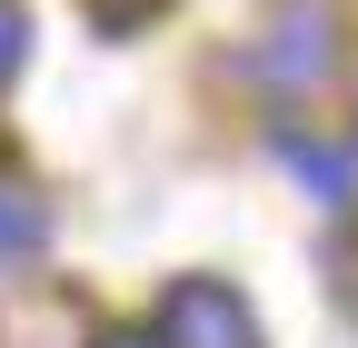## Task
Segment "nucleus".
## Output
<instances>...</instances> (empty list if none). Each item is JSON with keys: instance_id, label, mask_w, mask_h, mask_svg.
Wrapping results in <instances>:
<instances>
[{"instance_id": "nucleus-6", "label": "nucleus", "mask_w": 358, "mask_h": 348, "mask_svg": "<svg viewBox=\"0 0 358 348\" xmlns=\"http://www.w3.org/2000/svg\"><path fill=\"white\" fill-rule=\"evenodd\" d=\"M80 10H90V20H100V30L120 40V30H140V20L159 10V0H80Z\"/></svg>"}, {"instance_id": "nucleus-2", "label": "nucleus", "mask_w": 358, "mask_h": 348, "mask_svg": "<svg viewBox=\"0 0 358 348\" xmlns=\"http://www.w3.org/2000/svg\"><path fill=\"white\" fill-rule=\"evenodd\" d=\"M249 70H259V80H279V90H308V80H329V70H338V30H329V10H319V0L279 10V20H268V40L249 50Z\"/></svg>"}, {"instance_id": "nucleus-7", "label": "nucleus", "mask_w": 358, "mask_h": 348, "mask_svg": "<svg viewBox=\"0 0 358 348\" xmlns=\"http://www.w3.org/2000/svg\"><path fill=\"white\" fill-rule=\"evenodd\" d=\"M90 348H159V328H100Z\"/></svg>"}, {"instance_id": "nucleus-4", "label": "nucleus", "mask_w": 358, "mask_h": 348, "mask_svg": "<svg viewBox=\"0 0 358 348\" xmlns=\"http://www.w3.org/2000/svg\"><path fill=\"white\" fill-rule=\"evenodd\" d=\"M40 239H50V209H40L30 189H10V180H0V259H30Z\"/></svg>"}, {"instance_id": "nucleus-5", "label": "nucleus", "mask_w": 358, "mask_h": 348, "mask_svg": "<svg viewBox=\"0 0 358 348\" xmlns=\"http://www.w3.org/2000/svg\"><path fill=\"white\" fill-rule=\"evenodd\" d=\"M20 60H30V20L10 10V0H0V90L20 80Z\"/></svg>"}, {"instance_id": "nucleus-1", "label": "nucleus", "mask_w": 358, "mask_h": 348, "mask_svg": "<svg viewBox=\"0 0 358 348\" xmlns=\"http://www.w3.org/2000/svg\"><path fill=\"white\" fill-rule=\"evenodd\" d=\"M159 348H268V338H259V309H249L229 279H169Z\"/></svg>"}, {"instance_id": "nucleus-3", "label": "nucleus", "mask_w": 358, "mask_h": 348, "mask_svg": "<svg viewBox=\"0 0 358 348\" xmlns=\"http://www.w3.org/2000/svg\"><path fill=\"white\" fill-rule=\"evenodd\" d=\"M279 159H289V169H299V180L319 189V199H348V180H358V159H348V150H308L299 129H279Z\"/></svg>"}]
</instances>
